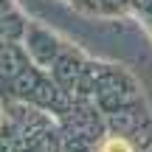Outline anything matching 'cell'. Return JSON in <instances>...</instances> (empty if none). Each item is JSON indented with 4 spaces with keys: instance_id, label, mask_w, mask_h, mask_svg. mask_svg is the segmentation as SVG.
I'll return each mask as SVG.
<instances>
[{
    "instance_id": "obj_1",
    "label": "cell",
    "mask_w": 152,
    "mask_h": 152,
    "mask_svg": "<svg viewBox=\"0 0 152 152\" xmlns=\"http://www.w3.org/2000/svg\"><path fill=\"white\" fill-rule=\"evenodd\" d=\"M104 152H132V149H130V144L124 138H113V141L104 144Z\"/></svg>"
}]
</instances>
